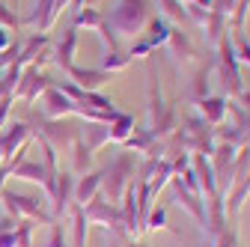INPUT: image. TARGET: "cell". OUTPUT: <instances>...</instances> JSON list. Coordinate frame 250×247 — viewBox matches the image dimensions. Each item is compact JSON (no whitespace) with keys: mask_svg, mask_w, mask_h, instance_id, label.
I'll use <instances>...</instances> for the list:
<instances>
[{"mask_svg":"<svg viewBox=\"0 0 250 247\" xmlns=\"http://www.w3.org/2000/svg\"><path fill=\"white\" fill-rule=\"evenodd\" d=\"M149 18H152V0H119L110 9V15H104L110 30L122 36H137Z\"/></svg>","mask_w":250,"mask_h":247,"instance_id":"1","label":"cell"},{"mask_svg":"<svg viewBox=\"0 0 250 247\" xmlns=\"http://www.w3.org/2000/svg\"><path fill=\"white\" fill-rule=\"evenodd\" d=\"M0 200H3V208L12 221H42V224H54L51 211L42 208V200L36 197H24L15 191H0Z\"/></svg>","mask_w":250,"mask_h":247,"instance_id":"2","label":"cell"},{"mask_svg":"<svg viewBox=\"0 0 250 247\" xmlns=\"http://www.w3.org/2000/svg\"><path fill=\"white\" fill-rule=\"evenodd\" d=\"M131 173H134V158L128 155V152H122L119 158H113L110 167L102 173V185H104V191H107V197H110L113 206L122 200L125 188H128V182H131V179H128Z\"/></svg>","mask_w":250,"mask_h":247,"instance_id":"3","label":"cell"},{"mask_svg":"<svg viewBox=\"0 0 250 247\" xmlns=\"http://www.w3.org/2000/svg\"><path fill=\"white\" fill-rule=\"evenodd\" d=\"M83 214H86V221L89 224H102L113 232H119L125 238V229H122V218H119V208L110 203V200H102V197H92L86 206H81Z\"/></svg>","mask_w":250,"mask_h":247,"instance_id":"4","label":"cell"},{"mask_svg":"<svg viewBox=\"0 0 250 247\" xmlns=\"http://www.w3.org/2000/svg\"><path fill=\"white\" fill-rule=\"evenodd\" d=\"M217 51H221V75H224V83H227V89L232 92V96H238L241 92V75H238V54H235V42H232V36L227 33L221 42H217Z\"/></svg>","mask_w":250,"mask_h":247,"instance_id":"5","label":"cell"},{"mask_svg":"<svg viewBox=\"0 0 250 247\" xmlns=\"http://www.w3.org/2000/svg\"><path fill=\"white\" fill-rule=\"evenodd\" d=\"M51 86V81L36 69V66H30V69H24L21 72V78H18V86H15V92L12 96H18L21 102H27V104H33L42 92Z\"/></svg>","mask_w":250,"mask_h":247,"instance_id":"6","label":"cell"},{"mask_svg":"<svg viewBox=\"0 0 250 247\" xmlns=\"http://www.w3.org/2000/svg\"><path fill=\"white\" fill-rule=\"evenodd\" d=\"M51 221H60L72 206H75V176L69 173H57V185H54V194H51Z\"/></svg>","mask_w":250,"mask_h":247,"instance_id":"7","label":"cell"},{"mask_svg":"<svg viewBox=\"0 0 250 247\" xmlns=\"http://www.w3.org/2000/svg\"><path fill=\"white\" fill-rule=\"evenodd\" d=\"M170 24L167 21H158V18H149V36L143 39V42H137L131 51H128V57L134 60V57H146V54H152L155 48H164L167 42H170Z\"/></svg>","mask_w":250,"mask_h":247,"instance_id":"8","label":"cell"},{"mask_svg":"<svg viewBox=\"0 0 250 247\" xmlns=\"http://www.w3.org/2000/svg\"><path fill=\"white\" fill-rule=\"evenodd\" d=\"M42 99H45V116L48 119H62V116H69V113H75V107H78V102H72L66 92H60L54 83L42 92Z\"/></svg>","mask_w":250,"mask_h":247,"instance_id":"9","label":"cell"},{"mask_svg":"<svg viewBox=\"0 0 250 247\" xmlns=\"http://www.w3.org/2000/svg\"><path fill=\"white\" fill-rule=\"evenodd\" d=\"M27 137H30V128L24 125V122H15V125H6V131L0 134V158L12 161V158H15V152H21V149H24Z\"/></svg>","mask_w":250,"mask_h":247,"instance_id":"10","label":"cell"},{"mask_svg":"<svg viewBox=\"0 0 250 247\" xmlns=\"http://www.w3.org/2000/svg\"><path fill=\"white\" fill-rule=\"evenodd\" d=\"M173 194H176V203H179V206H185V208H188V211H191L194 218H197V224L206 229V226H208V218H206L203 200H200L197 194H191V191H188V188H185V185H182L176 176H173Z\"/></svg>","mask_w":250,"mask_h":247,"instance_id":"11","label":"cell"},{"mask_svg":"<svg viewBox=\"0 0 250 247\" xmlns=\"http://www.w3.org/2000/svg\"><path fill=\"white\" fill-rule=\"evenodd\" d=\"M66 75L75 81V86H81V89H86V92H96L99 86H104V83L110 81V75L102 72V69H75V66H69Z\"/></svg>","mask_w":250,"mask_h":247,"instance_id":"12","label":"cell"},{"mask_svg":"<svg viewBox=\"0 0 250 247\" xmlns=\"http://www.w3.org/2000/svg\"><path fill=\"white\" fill-rule=\"evenodd\" d=\"M99 188H102V170L75 182V206H86L92 197H99Z\"/></svg>","mask_w":250,"mask_h":247,"instance_id":"13","label":"cell"},{"mask_svg":"<svg viewBox=\"0 0 250 247\" xmlns=\"http://www.w3.org/2000/svg\"><path fill=\"white\" fill-rule=\"evenodd\" d=\"M227 110H229V102L227 99H203L200 102V116L208 122V125H221V122L227 119Z\"/></svg>","mask_w":250,"mask_h":247,"instance_id":"14","label":"cell"},{"mask_svg":"<svg viewBox=\"0 0 250 247\" xmlns=\"http://www.w3.org/2000/svg\"><path fill=\"white\" fill-rule=\"evenodd\" d=\"M51 146H62V149H69L75 140H78V134H75V128H69V125H62V122H48L45 125V134H42Z\"/></svg>","mask_w":250,"mask_h":247,"instance_id":"15","label":"cell"},{"mask_svg":"<svg viewBox=\"0 0 250 247\" xmlns=\"http://www.w3.org/2000/svg\"><path fill=\"white\" fill-rule=\"evenodd\" d=\"M235 146H229V143H221V146H214L211 149V158H214V164H211V170H214V176H227L229 170H232V164H235Z\"/></svg>","mask_w":250,"mask_h":247,"instance_id":"16","label":"cell"},{"mask_svg":"<svg viewBox=\"0 0 250 247\" xmlns=\"http://www.w3.org/2000/svg\"><path fill=\"white\" fill-rule=\"evenodd\" d=\"M75 45H78V30H75V27H69L66 33H62V39H60V48H57V57H54V63H57L62 72H66V69L72 66Z\"/></svg>","mask_w":250,"mask_h":247,"instance_id":"17","label":"cell"},{"mask_svg":"<svg viewBox=\"0 0 250 247\" xmlns=\"http://www.w3.org/2000/svg\"><path fill=\"white\" fill-rule=\"evenodd\" d=\"M194 173L200 176V191H206L208 197L217 194V176L211 170V164L206 161V155H194Z\"/></svg>","mask_w":250,"mask_h":247,"instance_id":"18","label":"cell"},{"mask_svg":"<svg viewBox=\"0 0 250 247\" xmlns=\"http://www.w3.org/2000/svg\"><path fill=\"white\" fill-rule=\"evenodd\" d=\"M200 30H206V45H217V42L229 33V30H227V18H224L221 12H208L206 24H203Z\"/></svg>","mask_w":250,"mask_h":247,"instance_id":"19","label":"cell"},{"mask_svg":"<svg viewBox=\"0 0 250 247\" xmlns=\"http://www.w3.org/2000/svg\"><path fill=\"white\" fill-rule=\"evenodd\" d=\"M131 131H134V116H128V113H119V116L110 122L107 137H110V140H116V143H125V140L131 137Z\"/></svg>","mask_w":250,"mask_h":247,"instance_id":"20","label":"cell"},{"mask_svg":"<svg viewBox=\"0 0 250 247\" xmlns=\"http://www.w3.org/2000/svg\"><path fill=\"white\" fill-rule=\"evenodd\" d=\"M170 51H173V60L179 63V60H191L194 57V48H191V42H188V36L182 33V30H173L170 33Z\"/></svg>","mask_w":250,"mask_h":247,"instance_id":"21","label":"cell"},{"mask_svg":"<svg viewBox=\"0 0 250 247\" xmlns=\"http://www.w3.org/2000/svg\"><path fill=\"white\" fill-rule=\"evenodd\" d=\"M89 164H92V149H89L86 143L75 140V143H72V170H75V173H86Z\"/></svg>","mask_w":250,"mask_h":247,"instance_id":"22","label":"cell"},{"mask_svg":"<svg viewBox=\"0 0 250 247\" xmlns=\"http://www.w3.org/2000/svg\"><path fill=\"white\" fill-rule=\"evenodd\" d=\"M128 66H131V57H128V54L107 51V54H104V63H102V72L113 75V72H122V69H128Z\"/></svg>","mask_w":250,"mask_h":247,"instance_id":"23","label":"cell"},{"mask_svg":"<svg viewBox=\"0 0 250 247\" xmlns=\"http://www.w3.org/2000/svg\"><path fill=\"white\" fill-rule=\"evenodd\" d=\"M152 143H155V137H152V131H146V128H134L131 137L125 140V146L134 149V152H152Z\"/></svg>","mask_w":250,"mask_h":247,"instance_id":"24","label":"cell"},{"mask_svg":"<svg viewBox=\"0 0 250 247\" xmlns=\"http://www.w3.org/2000/svg\"><path fill=\"white\" fill-rule=\"evenodd\" d=\"M211 69H200L197 72V78H194V83H191V96H194V102H203V99H208V86H211Z\"/></svg>","mask_w":250,"mask_h":247,"instance_id":"25","label":"cell"},{"mask_svg":"<svg viewBox=\"0 0 250 247\" xmlns=\"http://www.w3.org/2000/svg\"><path fill=\"white\" fill-rule=\"evenodd\" d=\"M102 21H104V15L99 12V9H92V6H81L78 9V15H75V24L78 27H102Z\"/></svg>","mask_w":250,"mask_h":247,"instance_id":"26","label":"cell"},{"mask_svg":"<svg viewBox=\"0 0 250 247\" xmlns=\"http://www.w3.org/2000/svg\"><path fill=\"white\" fill-rule=\"evenodd\" d=\"M0 247H18V241H15V221L6 218L0 221Z\"/></svg>","mask_w":250,"mask_h":247,"instance_id":"27","label":"cell"},{"mask_svg":"<svg viewBox=\"0 0 250 247\" xmlns=\"http://www.w3.org/2000/svg\"><path fill=\"white\" fill-rule=\"evenodd\" d=\"M15 241H18V247H33V224L18 221L15 224Z\"/></svg>","mask_w":250,"mask_h":247,"instance_id":"28","label":"cell"},{"mask_svg":"<svg viewBox=\"0 0 250 247\" xmlns=\"http://www.w3.org/2000/svg\"><path fill=\"white\" fill-rule=\"evenodd\" d=\"M143 229H149V232H155V229H167V211H164V208L149 211V218H146Z\"/></svg>","mask_w":250,"mask_h":247,"instance_id":"29","label":"cell"},{"mask_svg":"<svg viewBox=\"0 0 250 247\" xmlns=\"http://www.w3.org/2000/svg\"><path fill=\"white\" fill-rule=\"evenodd\" d=\"M250 9V0H235V9H232V21H235V33H241L244 27V15Z\"/></svg>","mask_w":250,"mask_h":247,"instance_id":"30","label":"cell"},{"mask_svg":"<svg viewBox=\"0 0 250 247\" xmlns=\"http://www.w3.org/2000/svg\"><path fill=\"white\" fill-rule=\"evenodd\" d=\"M161 6L167 9V15H170L173 21H188V15H185V9H182V0H161Z\"/></svg>","mask_w":250,"mask_h":247,"instance_id":"31","label":"cell"},{"mask_svg":"<svg viewBox=\"0 0 250 247\" xmlns=\"http://www.w3.org/2000/svg\"><path fill=\"white\" fill-rule=\"evenodd\" d=\"M45 247H69V244H66V238H62L60 224H51V238H48V244H45Z\"/></svg>","mask_w":250,"mask_h":247,"instance_id":"32","label":"cell"},{"mask_svg":"<svg viewBox=\"0 0 250 247\" xmlns=\"http://www.w3.org/2000/svg\"><path fill=\"white\" fill-rule=\"evenodd\" d=\"M0 27H18V15L9 12V6L0 3Z\"/></svg>","mask_w":250,"mask_h":247,"instance_id":"33","label":"cell"},{"mask_svg":"<svg viewBox=\"0 0 250 247\" xmlns=\"http://www.w3.org/2000/svg\"><path fill=\"white\" fill-rule=\"evenodd\" d=\"M235 99H238V107H241L244 113H250V89H241Z\"/></svg>","mask_w":250,"mask_h":247,"instance_id":"34","label":"cell"},{"mask_svg":"<svg viewBox=\"0 0 250 247\" xmlns=\"http://www.w3.org/2000/svg\"><path fill=\"white\" fill-rule=\"evenodd\" d=\"M12 173V161H6L3 167H0V191H3V182H6V176Z\"/></svg>","mask_w":250,"mask_h":247,"instance_id":"35","label":"cell"},{"mask_svg":"<svg viewBox=\"0 0 250 247\" xmlns=\"http://www.w3.org/2000/svg\"><path fill=\"white\" fill-rule=\"evenodd\" d=\"M9 45H12V42H9V33H6L3 27H0V51H6Z\"/></svg>","mask_w":250,"mask_h":247,"instance_id":"36","label":"cell"},{"mask_svg":"<svg viewBox=\"0 0 250 247\" xmlns=\"http://www.w3.org/2000/svg\"><path fill=\"white\" fill-rule=\"evenodd\" d=\"M191 3H197V6H203V9H211V0H191Z\"/></svg>","mask_w":250,"mask_h":247,"instance_id":"37","label":"cell"},{"mask_svg":"<svg viewBox=\"0 0 250 247\" xmlns=\"http://www.w3.org/2000/svg\"><path fill=\"white\" fill-rule=\"evenodd\" d=\"M128 247H146L143 241H128Z\"/></svg>","mask_w":250,"mask_h":247,"instance_id":"38","label":"cell"},{"mask_svg":"<svg viewBox=\"0 0 250 247\" xmlns=\"http://www.w3.org/2000/svg\"><path fill=\"white\" fill-rule=\"evenodd\" d=\"M247 134H250V116H247Z\"/></svg>","mask_w":250,"mask_h":247,"instance_id":"39","label":"cell"},{"mask_svg":"<svg viewBox=\"0 0 250 247\" xmlns=\"http://www.w3.org/2000/svg\"><path fill=\"white\" fill-rule=\"evenodd\" d=\"M0 66H3V54H0Z\"/></svg>","mask_w":250,"mask_h":247,"instance_id":"40","label":"cell"},{"mask_svg":"<svg viewBox=\"0 0 250 247\" xmlns=\"http://www.w3.org/2000/svg\"><path fill=\"white\" fill-rule=\"evenodd\" d=\"M86 3H89V6H92V0H86ZM86 3H83V6H86Z\"/></svg>","mask_w":250,"mask_h":247,"instance_id":"41","label":"cell"},{"mask_svg":"<svg viewBox=\"0 0 250 247\" xmlns=\"http://www.w3.org/2000/svg\"><path fill=\"white\" fill-rule=\"evenodd\" d=\"M206 247H214V244H206Z\"/></svg>","mask_w":250,"mask_h":247,"instance_id":"42","label":"cell"}]
</instances>
